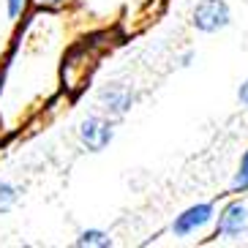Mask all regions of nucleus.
Here are the masks:
<instances>
[{
	"mask_svg": "<svg viewBox=\"0 0 248 248\" xmlns=\"http://www.w3.org/2000/svg\"><path fill=\"white\" fill-rule=\"evenodd\" d=\"M229 19H232V14H229V6L224 0H199L197 8H194V28L202 30V33L224 30Z\"/></svg>",
	"mask_w": 248,
	"mask_h": 248,
	"instance_id": "nucleus-1",
	"label": "nucleus"
},
{
	"mask_svg": "<svg viewBox=\"0 0 248 248\" xmlns=\"http://www.w3.org/2000/svg\"><path fill=\"white\" fill-rule=\"evenodd\" d=\"M213 218V204L210 202H202V204H191L188 210H183L180 216L175 218L172 224V232L177 237H186V234H194L197 229H202L207 221Z\"/></svg>",
	"mask_w": 248,
	"mask_h": 248,
	"instance_id": "nucleus-2",
	"label": "nucleus"
},
{
	"mask_svg": "<svg viewBox=\"0 0 248 248\" xmlns=\"http://www.w3.org/2000/svg\"><path fill=\"white\" fill-rule=\"evenodd\" d=\"M79 139L82 145L93 150V153H101L104 147L112 142V125L101 117H88V120H82L79 125Z\"/></svg>",
	"mask_w": 248,
	"mask_h": 248,
	"instance_id": "nucleus-3",
	"label": "nucleus"
},
{
	"mask_svg": "<svg viewBox=\"0 0 248 248\" xmlns=\"http://www.w3.org/2000/svg\"><path fill=\"white\" fill-rule=\"evenodd\" d=\"M246 229V204L243 202H232L226 204L224 213L218 216V234H226V237H237V234Z\"/></svg>",
	"mask_w": 248,
	"mask_h": 248,
	"instance_id": "nucleus-4",
	"label": "nucleus"
},
{
	"mask_svg": "<svg viewBox=\"0 0 248 248\" xmlns=\"http://www.w3.org/2000/svg\"><path fill=\"white\" fill-rule=\"evenodd\" d=\"M101 107L112 115H123L131 107V90L123 85H109L107 90H101Z\"/></svg>",
	"mask_w": 248,
	"mask_h": 248,
	"instance_id": "nucleus-5",
	"label": "nucleus"
},
{
	"mask_svg": "<svg viewBox=\"0 0 248 248\" xmlns=\"http://www.w3.org/2000/svg\"><path fill=\"white\" fill-rule=\"evenodd\" d=\"M77 246H98V248H107L112 246L109 234L101 232V229H85V232L77 237Z\"/></svg>",
	"mask_w": 248,
	"mask_h": 248,
	"instance_id": "nucleus-6",
	"label": "nucleus"
},
{
	"mask_svg": "<svg viewBox=\"0 0 248 248\" xmlns=\"http://www.w3.org/2000/svg\"><path fill=\"white\" fill-rule=\"evenodd\" d=\"M16 188L11 186V183H0V213H8L11 207L16 204Z\"/></svg>",
	"mask_w": 248,
	"mask_h": 248,
	"instance_id": "nucleus-7",
	"label": "nucleus"
},
{
	"mask_svg": "<svg viewBox=\"0 0 248 248\" xmlns=\"http://www.w3.org/2000/svg\"><path fill=\"white\" fill-rule=\"evenodd\" d=\"M232 188L237 191H246L248 188V150H246V155H243V161H240V169H237V177H234V183H232Z\"/></svg>",
	"mask_w": 248,
	"mask_h": 248,
	"instance_id": "nucleus-8",
	"label": "nucleus"
},
{
	"mask_svg": "<svg viewBox=\"0 0 248 248\" xmlns=\"http://www.w3.org/2000/svg\"><path fill=\"white\" fill-rule=\"evenodd\" d=\"M8 3V16L11 19H16L19 16V11H22V6H25V0H6Z\"/></svg>",
	"mask_w": 248,
	"mask_h": 248,
	"instance_id": "nucleus-9",
	"label": "nucleus"
},
{
	"mask_svg": "<svg viewBox=\"0 0 248 248\" xmlns=\"http://www.w3.org/2000/svg\"><path fill=\"white\" fill-rule=\"evenodd\" d=\"M38 8H58V6H63L66 0H33Z\"/></svg>",
	"mask_w": 248,
	"mask_h": 248,
	"instance_id": "nucleus-10",
	"label": "nucleus"
},
{
	"mask_svg": "<svg viewBox=\"0 0 248 248\" xmlns=\"http://www.w3.org/2000/svg\"><path fill=\"white\" fill-rule=\"evenodd\" d=\"M237 95H240V101H243V104H246V107H248V79L243 82V88H240V93H237Z\"/></svg>",
	"mask_w": 248,
	"mask_h": 248,
	"instance_id": "nucleus-11",
	"label": "nucleus"
},
{
	"mask_svg": "<svg viewBox=\"0 0 248 248\" xmlns=\"http://www.w3.org/2000/svg\"><path fill=\"white\" fill-rule=\"evenodd\" d=\"M0 134H3V131H0Z\"/></svg>",
	"mask_w": 248,
	"mask_h": 248,
	"instance_id": "nucleus-12",
	"label": "nucleus"
}]
</instances>
